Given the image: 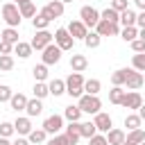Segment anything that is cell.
<instances>
[{"label": "cell", "instance_id": "6da1fadb", "mask_svg": "<svg viewBox=\"0 0 145 145\" xmlns=\"http://www.w3.org/2000/svg\"><path fill=\"white\" fill-rule=\"evenodd\" d=\"M84 75L82 72H70L68 75V79H66V93L70 95V97H82L84 95Z\"/></svg>", "mask_w": 145, "mask_h": 145}, {"label": "cell", "instance_id": "7a4b0ae2", "mask_svg": "<svg viewBox=\"0 0 145 145\" xmlns=\"http://www.w3.org/2000/svg\"><path fill=\"white\" fill-rule=\"evenodd\" d=\"M77 106L82 109V113L95 116V113H100V109H102V100H100L97 95H88V93H84V95L77 100Z\"/></svg>", "mask_w": 145, "mask_h": 145}, {"label": "cell", "instance_id": "3957f363", "mask_svg": "<svg viewBox=\"0 0 145 145\" xmlns=\"http://www.w3.org/2000/svg\"><path fill=\"white\" fill-rule=\"evenodd\" d=\"M2 20L7 23V27H16V29H18L23 16H20V9H18L16 2H7V5H2Z\"/></svg>", "mask_w": 145, "mask_h": 145}, {"label": "cell", "instance_id": "277c9868", "mask_svg": "<svg viewBox=\"0 0 145 145\" xmlns=\"http://www.w3.org/2000/svg\"><path fill=\"white\" fill-rule=\"evenodd\" d=\"M79 20L88 27V29H95L97 27V23L102 20L100 18V11L95 9V7H91V5H84L82 9H79Z\"/></svg>", "mask_w": 145, "mask_h": 145}, {"label": "cell", "instance_id": "5b68a950", "mask_svg": "<svg viewBox=\"0 0 145 145\" xmlns=\"http://www.w3.org/2000/svg\"><path fill=\"white\" fill-rule=\"evenodd\" d=\"M50 43H54V34H50L48 29H41V32H36L34 36H32V41H29V45L34 48V50H45Z\"/></svg>", "mask_w": 145, "mask_h": 145}, {"label": "cell", "instance_id": "8992f818", "mask_svg": "<svg viewBox=\"0 0 145 145\" xmlns=\"http://www.w3.org/2000/svg\"><path fill=\"white\" fill-rule=\"evenodd\" d=\"M61 54H63V50H61L57 43H50V45L43 50L41 59H43L45 66H52V63H59V61H61Z\"/></svg>", "mask_w": 145, "mask_h": 145}, {"label": "cell", "instance_id": "52a82bcc", "mask_svg": "<svg viewBox=\"0 0 145 145\" xmlns=\"http://www.w3.org/2000/svg\"><path fill=\"white\" fill-rule=\"evenodd\" d=\"M43 129H45L48 134L57 136L61 129H66V127H63V116H59V113H52V116H48V118L43 120Z\"/></svg>", "mask_w": 145, "mask_h": 145}, {"label": "cell", "instance_id": "ba28073f", "mask_svg": "<svg viewBox=\"0 0 145 145\" xmlns=\"http://www.w3.org/2000/svg\"><path fill=\"white\" fill-rule=\"evenodd\" d=\"M54 43L66 52V50H72V45H75V39L70 36V32L66 29V27H59L57 32H54Z\"/></svg>", "mask_w": 145, "mask_h": 145}, {"label": "cell", "instance_id": "9c48e42d", "mask_svg": "<svg viewBox=\"0 0 145 145\" xmlns=\"http://www.w3.org/2000/svg\"><path fill=\"white\" fill-rule=\"evenodd\" d=\"M66 29L70 32V36H72L75 41H84V39H86V34L91 32V29H88V27H86V25H84L79 18H77V20H70Z\"/></svg>", "mask_w": 145, "mask_h": 145}, {"label": "cell", "instance_id": "30bf717a", "mask_svg": "<svg viewBox=\"0 0 145 145\" xmlns=\"http://www.w3.org/2000/svg\"><path fill=\"white\" fill-rule=\"evenodd\" d=\"M63 2L61 0H52V2H48L43 9H41V14L43 16H48L50 20H54V18H59V16H63Z\"/></svg>", "mask_w": 145, "mask_h": 145}, {"label": "cell", "instance_id": "8fae6325", "mask_svg": "<svg viewBox=\"0 0 145 145\" xmlns=\"http://www.w3.org/2000/svg\"><path fill=\"white\" fill-rule=\"evenodd\" d=\"M93 122H95V127H97V134H106L109 129H113V120H111V116L104 113V111L95 113V116H93Z\"/></svg>", "mask_w": 145, "mask_h": 145}, {"label": "cell", "instance_id": "7c38bea8", "mask_svg": "<svg viewBox=\"0 0 145 145\" xmlns=\"http://www.w3.org/2000/svg\"><path fill=\"white\" fill-rule=\"evenodd\" d=\"M140 104H143L140 93H138V91H127V93H125V100H122V104H120V106L131 109V111H138V109H140Z\"/></svg>", "mask_w": 145, "mask_h": 145}, {"label": "cell", "instance_id": "4fadbf2b", "mask_svg": "<svg viewBox=\"0 0 145 145\" xmlns=\"http://www.w3.org/2000/svg\"><path fill=\"white\" fill-rule=\"evenodd\" d=\"M143 84H145V77H143V72H138V70L129 68V75H127V82H125L127 91H138Z\"/></svg>", "mask_w": 145, "mask_h": 145}, {"label": "cell", "instance_id": "5bb4252c", "mask_svg": "<svg viewBox=\"0 0 145 145\" xmlns=\"http://www.w3.org/2000/svg\"><path fill=\"white\" fill-rule=\"evenodd\" d=\"M14 129H16V134L18 136H29L32 134V118H27V116H18L16 120H14Z\"/></svg>", "mask_w": 145, "mask_h": 145}, {"label": "cell", "instance_id": "9a60e30c", "mask_svg": "<svg viewBox=\"0 0 145 145\" xmlns=\"http://www.w3.org/2000/svg\"><path fill=\"white\" fill-rule=\"evenodd\" d=\"M95 32H97L100 36H118V34H120V25H118V23L100 20V23H97V27H95Z\"/></svg>", "mask_w": 145, "mask_h": 145}, {"label": "cell", "instance_id": "2e32d148", "mask_svg": "<svg viewBox=\"0 0 145 145\" xmlns=\"http://www.w3.org/2000/svg\"><path fill=\"white\" fill-rule=\"evenodd\" d=\"M79 127H82V122H68L66 125V138H68V143L70 145H77L79 143V138H82V134H79Z\"/></svg>", "mask_w": 145, "mask_h": 145}, {"label": "cell", "instance_id": "e0dca14e", "mask_svg": "<svg viewBox=\"0 0 145 145\" xmlns=\"http://www.w3.org/2000/svg\"><path fill=\"white\" fill-rule=\"evenodd\" d=\"M25 111H27V118H36V116H41V113H43V100H39V97L27 100Z\"/></svg>", "mask_w": 145, "mask_h": 145}, {"label": "cell", "instance_id": "ac0fdd59", "mask_svg": "<svg viewBox=\"0 0 145 145\" xmlns=\"http://www.w3.org/2000/svg\"><path fill=\"white\" fill-rule=\"evenodd\" d=\"M106 140H109V145H122L125 140H127V134L122 131V129H118V127H113V129H109L106 134Z\"/></svg>", "mask_w": 145, "mask_h": 145}, {"label": "cell", "instance_id": "d6986e66", "mask_svg": "<svg viewBox=\"0 0 145 145\" xmlns=\"http://www.w3.org/2000/svg\"><path fill=\"white\" fill-rule=\"evenodd\" d=\"M70 68H72V72H84L88 68V59L84 54H72L70 57Z\"/></svg>", "mask_w": 145, "mask_h": 145}, {"label": "cell", "instance_id": "ffe728a7", "mask_svg": "<svg viewBox=\"0 0 145 145\" xmlns=\"http://www.w3.org/2000/svg\"><path fill=\"white\" fill-rule=\"evenodd\" d=\"M48 88H50V95L59 97L66 93V79H50L48 82Z\"/></svg>", "mask_w": 145, "mask_h": 145}, {"label": "cell", "instance_id": "44dd1931", "mask_svg": "<svg viewBox=\"0 0 145 145\" xmlns=\"http://www.w3.org/2000/svg\"><path fill=\"white\" fill-rule=\"evenodd\" d=\"M63 118H66L68 122H79V118H82V109H79L77 104H68V106L63 109Z\"/></svg>", "mask_w": 145, "mask_h": 145}, {"label": "cell", "instance_id": "7402d4cb", "mask_svg": "<svg viewBox=\"0 0 145 145\" xmlns=\"http://www.w3.org/2000/svg\"><path fill=\"white\" fill-rule=\"evenodd\" d=\"M136 16H138V14H136L131 7L125 9V11L120 14V25H122V27H134V25H136Z\"/></svg>", "mask_w": 145, "mask_h": 145}, {"label": "cell", "instance_id": "603a6c76", "mask_svg": "<svg viewBox=\"0 0 145 145\" xmlns=\"http://www.w3.org/2000/svg\"><path fill=\"white\" fill-rule=\"evenodd\" d=\"M127 75H129V68H118V70H113V72H111V84H113V86H125Z\"/></svg>", "mask_w": 145, "mask_h": 145}, {"label": "cell", "instance_id": "cb8c5ba5", "mask_svg": "<svg viewBox=\"0 0 145 145\" xmlns=\"http://www.w3.org/2000/svg\"><path fill=\"white\" fill-rule=\"evenodd\" d=\"M125 93H127V91H125L122 86H113V88L109 91V102H111V104H116V106H120V104H122V100H125Z\"/></svg>", "mask_w": 145, "mask_h": 145}, {"label": "cell", "instance_id": "d4e9b609", "mask_svg": "<svg viewBox=\"0 0 145 145\" xmlns=\"http://www.w3.org/2000/svg\"><path fill=\"white\" fill-rule=\"evenodd\" d=\"M9 106H11L14 111H25V106H27V97H25L23 93H14L11 100H9Z\"/></svg>", "mask_w": 145, "mask_h": 145}, {"label": "cell", "instance_id": "484cf974", "mask_svg": "<svg viewBox=\"0 0 145 145\" xmlns=\"http://www.w3.org/2000/svg\"><path fill=\"white\" fill-rule=\"evenodd\" d=\"M140 125H143V120H140L138 113H127V116H125V127H127V131L140 129Z\"/></svg>", "mask_w": 145, "mask_h": 145}, {"label": "cell", "instance_id": "4316f807", "mask_svg": "<svg viewBox=\"0 0 145 145\" xmlns=\"http://www.w3.org/2000/svg\"><path fill=\"white\" fill-rule=\"evenodd\" d=\"M27 140L32 143V145H41V143H45L48 140V131L41 127V129H32V134L27 136Z\"/></svg>", "mask_w": 145, "mask_h": 145}, {"label": "cell", "instance_id": "83f0119b", "mask_svg": "<svg viewBox=\"0 0 145 145\" xmlns=\"http://www.w3.org/2000/svg\"><path fill=\"white\" fill-rule=\"evenodd\" d=\"M50 23H52V20H50L48 16H43L41 11H39V14L32 18V27H34L36 32H41V29H48V25H50Z\"/></svg>", "mask_w": 145, "mask_h": 145}, {"label": "cell", "instance_id": "f1b7e54d", "mask_svg": "<svg viewBox=\"0 0 145 145\" xmlns=\"http://www.w3.org/2000/svg\"><path fill=\"white\" fill-rule=\"evenodd\" d=\"M100 43H102V36H100L95 29H91V32L86 34V39H84V45H86V48H91V50L100 48Z\"/></svg>", "mask_w": 145, "mask_h": 145}, {"label": "cell", "instance_id": "f546056e", "mask_svg": "<svg viewBox=\"0 0 145 145\" xmlns=\"http://www.w3.org/2000/svg\"><path fill=\"white\" fill-rule=\"evenodd\" d=\"M79 134H82V138H86V140H91L95 134H97V127H95V122H82V127H79Z\"/></svg>", "mask_w": 145, "mask_h": 145}, {"label": "cell", "instance_id": "4dcf8cb0", "mask_svg": "<svg viewBox=\"0 0 145 145\" xmlns=\"http://www.w3.org/2000/svg\"><path fill=\"white\" fill-rule=\"evenodd\" d=\"M100 18L106 20V23H118V25H120V14H118L113 7H106L104 11H100Z\"/></svg>", "mask_w": 145, "mask_h": 145}, {"label": "cell", "instance_id": "1f68e13d", "mask_svg": "<svg viewBox=\"0 0 145 145\" xmlns=\"http://www.w3.org/2000/svg\"><path fill=\"white\" fill-rule=\"evenodd\" d=\"M120 39H122L125 43L136 41V39H138V27H136V25H134V27H122V29H120Z\"/></svg>", "mask_w": 145, "mask_h": 145}, {"label": "cell", "instance_id": "d6a6232c", "mask_svg": "<svg viewBox=\"0 0 145 145\" xmlns=\"http://www.w3.org/2000/svg\"><path fill=\"white\" fill-rule=\"evenodd\" d=\"M32 50H34V48H32L29 43H25V41H18V43L14 45V52H16L20 59H27V57L32 54Z\"/></svg>", "mask_w": 145, "mask_h": 145}, {"label": "cell", "instance_id": "836d02e7", "mask_svg": "<svg viewBox=\"0 0 145 145\" xmlns=\"http://www.w3.org/2000/svg\"><path fill=\"white\" fill-rule=\"evenodd\" d=\"M2 41L16 45V43L20 41V39H18V29H16V27H5V29H2Z\"/></svg>", "mask_w": 145, "mask_h": 145}, {"label": "cell", "instance_id": "e575fe53", "mask_svg": "<svg viewBox=\"0 0 145 145\" xmlns=\"http://www.w3.org/2000/svg\"><path fill=\"white\" fill-rule=\"evenodd\" d=\"M100 88H102V82L100 79H86L84 82V93H88V95H97Z\"/></svg>", "mask_w": 145, "mask_h": 145}, {"label": "cell", "instance_id": "d590c367", "mask_svg": "<svg viewBox=\"0 0 145 145\" xmlns=\"http://www.w3.org/2000/svg\"><path fill=\"white\" fill-rule=\"evenodd\" d=\"M32 93H34V97H39V100H45V97L50 95V88H48L45 82H36L34 88H32Z\"/></svg>", "mask_w": 145, "mask_h": 145}, {"label": "cell", "instance_id": "8d00e7d4", "mask_svg": "<svg viewBox=\"0 0 145 145\" xmlns=\"http://www.w3.org/2000/svg\"><path fill=\"white\" fill-rule=\"evenodd\" d=\"M32 75H34L36 82H45V79H48V66H45V63L34 66V68H32Z\"/></svg>", "mask_w": 145, "mask_h": 145}, {"label": "cell", "instance_id": "74e56055", "mask_svg": "<svg viewBox=\"0 0 145 145\" xmlns=\"http://www.w3.org/2000/svg\"><path fill=\"white\" fill-rule=\"evenodd\" d=\"M14 66H16V61H14L11 54H0V70H2V72L14 70Z\"/></svg>", "mask_w": 145, "mask_h": 145}, {"label": "cell", "instance_id": "f35d334b", "mask_svg": "<svg viewBox=\"0 0 145 145\" xmlns=\"http://www.w3.org/2000/svg\"><path fill=\"white\" fill-rule=\"evenodd\" d=\"M131 68L138 72H145V52H138L131 57Z\"/></svg>", "mask_w": 145, "mask_h": 145}, {"label": "cell", "instance_id": "ab89813d", "mask_svg": "<svg viewBox=\"0 0 145 145\" xmlns=\"http://www.w3.org/2000/svg\"><path fill=\"white\" fill-rule=\"evenodd\" d=\"M18 9H20V16H23V18H34V16H36V7H34L32 0L25 2V5H20Z\"/></svg>", "mask_w": 145, "mask_h": 145}, {"label": "cell", "instance_id": "60d3db41", "mask_svg": "<svg viewBox=\"0 0 145 145\" xmlns=\"http://www.w3.org/2000/svg\"><path fill=\"white\" fill-rule=\"evenodd\" d=\"M127 140L134 143V145H140L145 140V131L143 129H134V131H127Z\"/></svg>", "mask_w": 145, "mask_h": 145}, {"label": "cell", "instance_id": "b9f144b4", "mask_svg": "<svg viewBox=\"0 0 145 145\" xmlns=\"http://www.w3.org/2000/svg\"><path fill=\"white\" fill-rule=\"evenodd\" d=\"M14 134H16V129H14V122H9V120L0 122V136H2V138H11Z\"/></svg>", "mask_w": 145, "mask_h": 145}, {"label": "cell", "instance_id": "7bdbcfd3", "mask_svg": "<svg viewBox=\"0 0 145 145\" xmlns=\"http://www.w3.org/2000/svg\"><path fill=\"white\" fill-rule=\"evenodd\" d=\"M11 95H14L11 86H7V84H0V104H2V102H9V100H11Z\"/></svg>", "mask_w": 145, "mask_h": 145}, {"label": "cell", "instance_id": "ee69618b", "mask_svg": "<svg viewBox=\"0 0 145 145\" xmlns=\"http://www.w3.org/2000/svg\"><path fill=\"white\" fill-rule=\"evenodd\" d=\"M111 7H113L118 14H122L125 9H129V0H111Z\"/></svg>", "mask_w": 145, "mask_h": 145}, {"label": "cell", "instance_id": "f6af8a7d", "mask_svg": "<svg viewBox=\"0 0 145 145\" xmlns=\"http://www.w3.org/2000/svg\"><path fill=\"white\" fill-rule=\"evenodd\" d=\"M48 145H70V143H68L66 134H57V136H52V138L48 140Z\"/></svg>", "mask_w": 145, "mask_h": 145}, {"label": "cell", "instance_id": "bcb514c9", "mask_svg": "<svg viewBox=\"0 0 145 145\" xmlns=\"http://www.w3.org/2000/svg\"><path fill=\"white\" fill-rule=\"evenodd\" d=\"M129 45H131L134 54H138V52H145V41H143V39H136V41H131Z\"/></svg>", "mask_w": 145, "mask_h": 145}, {"label": "cell", "instance_id": "7dc6e473", "mask_svg": "<svg viewBox=\"0 0 145 145\" xmlns=\"http://www.w3.org/2000/svg\"><path fill=\"white\" fill-rule=\"evenodd\" d=\"M88 145H109V140H106L104 134H95V136L88 140Z\"/></svg>", "mask_w": 145, "mask_h": 145}, {"label": "cell", "instance_id": "c3c4849f", "mask_svg": "<svg viewBox=\"0 0 145 145\" xmlns=\"http://www.w3.org/2000/svg\"><path fill=\"white\" fill-rule=\"evenodd\" d=\"M11 52H14V45L7 41H0V54H11Z\"/></svg>", "mask_w": 145, "mask_h": 145}, {"label": "cell", "instance_id": "681fc988", "mask_svg": "<svg viewBox=\"0 0 145 145\" xmlns=\"http://www.w3.org/2000/svg\"><path fill=\"white\" fill-rule=\"evenodd\" d=\"M136 27H138V29H145V11H138V16H136Z\"/></svg>", "mask_w": 145, "mask_h": 145}, {"label": "cell", "instance_id": "f907efd6", "mask_svg": "<svg viewBox=\"0 0 145 145\" xmlns=\"http://www.w3.org/2000/svg\"><path fill=\"white\" fill-rule=\"evenodd\" d=\"M11 145H32V143L27 140V136H18L16 140H11Z\"/></svg>", "mask_w": 145, "mask_h": 145}, {"label": "cell", "instance_id": "816d5d0a", "mask_svg": "<svg viewBox=\"0 0 145 145\" xmlns=\"http://www.w3.org/2000/svg\"><path fill=\"white\" fill-rule=\"evenodd\" d=\"M136 113H138V116H140V120H145V102H143V104H140V109H138V111H136Z\"/></svg>", "mask_w": 145, "mask_h": 145}, {"label": "cell", "instance_id": "f5cc1de1", "mask_svg": "<svg viewBox=\"0 0 145 145\" xmlns=\"http://www.w3.org/2000/svg\"><path fill=\"white\" fill-rule=\"evenodd\" d=\"M134 5H136L140 11H145V0H134Z\"/></svg>", "mask_w": 145, "mask_h": 145}, {"label": "cell", "instance_id": "db71d44e", "mask_svg": "<svg viewBox=\"0 0 145 145\" xmlns=\"http://www.w3.org/2000/svg\"><path fill=\"white\" fill-rule=\"evenodd\" d=\"M0 145H11V140H9V138H2V136H0Z\"/></svg>", "mask_w": 145, "mask_h": 145}, {"label": "cell", "instance_id": "11a10c76", "mask_svg": "<svg viewBox=\"0 0 145 145\" xmlns=\"http://www.w3.org/2000/svg\"><path fill=\"white\" fill-rule=\"evenodd\" d=\"M138 39H143V41H145V29H138Z\"/></svg>", "mask_w": 145, "mask_h": 145}, {"label": "cell", "instance_id": "9f6ffc18", "mask_svg": "<svg viewBox=\"0 0 145 145\" xmlns=\"http://www.w3.org/2000/svg\"><path fill=\"white\" fill-rule=\"evenodd\" d=\"M14 2H16L18 7H20V5H25V2H29V0H14Z\"/></svg>", "mask_w": 145, "mask_h": 145}, {"label": "cell", "instance_id": "6f0895ef", "mask_svg": "<svg viewBox=\"0 0 145 145\" xmlns=\"http://www.w3.org/2000/svg\"><path fill=\"white\" fill-rule=\"evenodd\" d=\"M122 145H134V143H129V140H125V143H122Z\"/></svg>", "mask_w": 145, "mask_h": 145}, {"label": "cell", "instance_id": "680465c9", "mask_svg": "<svg viewBox=\"0 0 145 145\" xmlns=\"http://www.w3.org/2000/svg\"><path fill=\"white\" fill-rule=\"evenodd\" d=\"M61 2H63V5H66V2H72V0H61Z\"/></svg>", "mask_w": 145, "mask_h": 145}, {"label": "cell", "instance_id": "91938a15", "mask_svg": "<svg viewBox=\"0 0 145 145\" xmlns=\"http://www.w3.org/2000/svg\"><path fill=\"white\" fill-rule=\"evenodd\" d=\"M0 41H2V32H0Z\"/></svg>", "mask_w": 145, "mask_h": 145}, {"label": "cell", "instance_id": "94428289", "mask_svg": "<svg viewBox=\"0 0 145 145\" xmlns=\"http://www.w3.org/2000/svg\"><path fill=\"white\" fill-rule=\"evenodd\" d=\"M140 145H145V140H143V143H140Z\"/></svg>", "mask_w": 145, "mask_h": 145}]
</instances>
